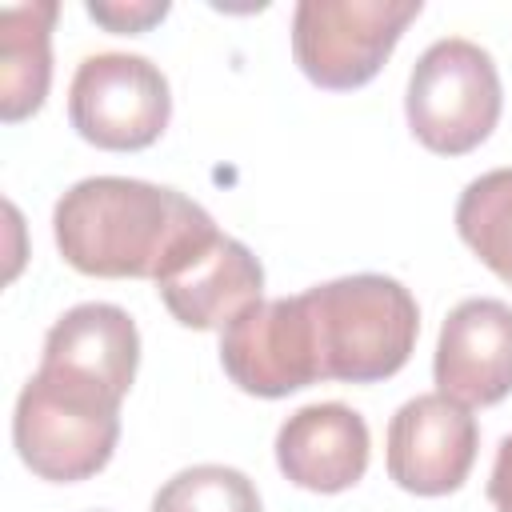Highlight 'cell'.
Wrapping results in <instances>:
<instances>
[{
    "label": "cell",
    "instance_id": "277c9868",
    "mask_svg": "<svg viewBox=\"0 0 512 512\" xmlns=\"http://www.w3.org/2000/svg\"><path fill=\"white\" fill-rule=\"evenodd\" d=\"M500 104L504 88L492 56L464 36L428 44L404 92L408 128L436 156H464L480 148L500 120Z\"/></svg>",
    "mask_w": 512,
    "mask_h": 512
},
{
    "label": "cell",
    "instance_id": "e0dca14e",
    "mask_svg": "<svg viewBox=\"0 0 512 512\" xmlns=\"http://www.w3.org/2000/svg\"><path fill=\"white\" fill-rule=\"evenodd\" d=\"M488 500L496 512H512V436H504L496 448V464L488 476Z\"/></svg>",
    "mask_w": 512,
    "mask_h": 512
},
{
    "label": "cell",
    "instance_id": "7a4b0ae2",
    "mask_svg": "<svg viewBox=\"0 0 512 512\" xmlns=\"http://www.w3.org/2000/svg\"><path fill=\"white\" fill-rule=\"evenodd\" d=\"M300 296L312 320L320 380L376 384L408 364L420 336V308L400 280L356 272Z\"/></svg>",
    "mask_w": 512,
    "mask_h": 512
},
{
    "label": "cell",
    "instance_id": "30bf717a",
    "mask_svg": "<svg viewBox=\"0 0 512 512\" xmlns=\"http://www.w3.org/2000/svg\"><path fill=\"white\" fill-rule=\"evenodd\" d=\"M436 392L464 408L500 404L512 392V304L492 296L460 300L440 324Z\"/></svg>",
    "mask_w": 512,
    "mask_h": 512
},
{
    "label": "cell",
    "instance_id": "8992f818",
    "mask_svg": "<svg viewBox=\"0 0 512 512\" xmlns=\"http://www.w3.org/2000/svg\"><path fill=\"white\" fill-rule=\"evenodd\" d=\"M168 116V76L148 56L96 52L80 60L68 84V120L76 136L104 152H140L156 144Z\"/></svg>",
    "mask_w": 512,
    "mask_h": 512
},
{
    "label": "cell",
    "instance_id": "7c38bea8",
    "mask_svg": "<svg viewBox=\"0 0 512 512\" xmlns=\"http://www.w3.org/2000/svg\"><path fill=\"white\" fill-rule=\"evenodd\" d=\"M140 364V332L136 320L120 304H76L68 308L44 336L40 368L68 372L124 400Z\"/></svg>",
    "mask_w": 512,
    "mask_h": 512
},
{
    "label": "cell",
    "instance_id": "3957f363",
    "mask_svg": "<svg viewBox=\"0 0 512 512\" xmlns=\"http://www.w3.org/2000/svg\"><path fill=\"white\" fill-rule=\"evenodd\" d=\"M120 404L104 388L68 372L36 368L12 412V444L32 476L76 484L96 476L120 440Z\"/></svg>",
    "mask_w": 512,
    "mask_h": 512
},
{
    "label": "cell",
    "instance_id": "ba28073f",
    "mask_svg": "<svg viewBox=\"0 0 512 512\" xmlns=\"http://www.w3.org/2000/svg\"><path fill=\"white\" fill-rule=\"evenodd\" d=\"M480 448L476 416L444 392L412 396L388 420V476L412 496L456 492Z\"/></svg>",
    "mask_w": 512,
    "mask_h": 512
},
{
    "label": "cell",
    "instance_id": "9a60e30c",
    "mask_svg": "<svg viewBox=\"0 0 512 512\" xmlns=\"http://www.w3.org/2000/svg\"><path fill=\"white\" fill-rule=\"evenodd\" d=\"M152 512H264L256 484L228 464H192L160 484Z\"/></svg>",
    "mask_w": 512,
    "mask_h": 512
},
{
    "label": "cell",
    "instance_id": "8fae6325",
    "mask_svg": "<svg viewBox=\"0 0 512 512\" xmlns=\"http://www.w3.org/2000/svg\"><path fill=\"white\" fill-rule=\"evenodd\" d=\"M368 424L348 404H304L276 432V464L304 492H344L368 468Z\"/></svg>",
    "mask_w": 512,
    "mask_h": 512
},
{
    "label": "cell",
    "instance_id": "2e32d148",
    "mask_svg": "<svg viewBox=\"0 0 512 512\" xmlns=\"http://www.w3.org/2000/svg\"><path fill=\"white\" fill-rule=\"evenodd\" d=\"M168 0H144V4H100V0H88V16L96 24H104L108 32H120V36H136V32H148L152 24H160L168 16Z\"/></svg>",
    "mask_w": 512,
    "mask_h": 512
},
{
    "label": "cell",
    "instance_id": "52a82bcc",
    "mask_svg": "<svg viewBox=\"0 0 512 512\" xmlns=\"http://www.w3.org/2000/svg\"><path fill=\"white\" fill-rule=\"evenodd\" d=\"M220 364L240 392L264 400H280L316 384L320 364L304 296H280L244 308L220 332Z\"/></svg>",
    "mask_w": 512,
    "mask_h": 512
},
{
    "label": "cell",
    "instance_id": "6da1fadb",
    "mask_svg": "<svg viewBox=\"0 0 512 512\" xmlns=\"http://www.w3.org/2000/svg\"><path fill=\"white\" fill-rule=\"evenodd\" d=\"M216 220L176 188L132 176H88L52 208L60 256L104 280H156Z\"/></svg>",
    "mask_w": 512,
    "mask_h": 512
},
{
    "label": "cell",
    "instance_id": "4fadbf2b",
    "mask_svg": "<svg viewBox=\"0 0 512 512\" xmlns=\"http://www.w3.org/2000/svg\"><path fill=\"white\" fill-rule=\"evenodd\" d=\"M56 0L8 4L0 12V120L20 124L40 112L52 84V24Z\"/></svg>",
    "mask_w": 512,
    "mask_h": 512
},
{
    "label": "cell",
    "instance_id": "5bb4252c",
    "mask_svg": "<svg viewBox=\"0 0 512 512\" xmlns=\"http://www.w3.org/2000/svg\"><path fill=\"white\" fill-rule=\"evenodd\" d=\"M456 232L488 272L512 284V168H492L460 192Z\"/></svg>",
    "mask_w": 512,
    "mask_h": 512
},
{
    "label": "cell",
    "instance_id": "5b68a950",
    "mask_svg": "<svg viewBox=\"0 0 512 512\" xmlns=\"http://www.w3.org/2000/svg\"><path fill=\"white\" fill-rule=\"evenodd\" d=\"M420 8V0H300L292 56L316 88L352 92L384 68Z\"/></svg>",
    "mask_w": 512,
    "mask_h": 512
},
{
    "label": "cell",
    "instance_id": "9c48e42d",
    "mask_svg": "<svg viewBox=\"0 0 512 512\" xmlns=\"http://www.w3.org/2000/svg\"><path fill=\"white\" fill-rule=\"evenodd\" d=\"M156 292L164 308L196 332L228 328L244 308L260 304L264 268L260 260L220 228L196 236L160 276Z\"/></svg>",
    "mask_w": 512,
    "mask_h": 512
}]
</instances>
